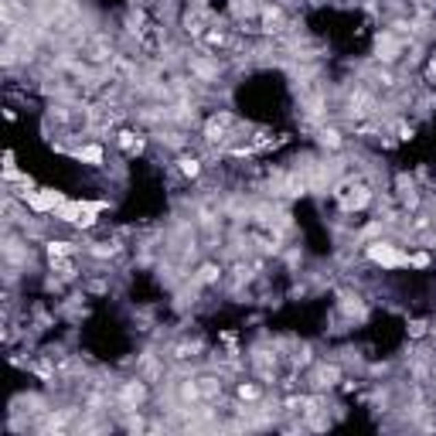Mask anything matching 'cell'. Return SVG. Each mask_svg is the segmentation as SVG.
Masks as SVG:
<instances>
[{
    "mask_svg": "<svg viewBox=\"0 0 436 436\" xmlns=\"http://www.w3.org/2000/svg\"><path fill=\"white\" fill-rule=\"evenodd\" d=\"M113 402L119 406V413H130V409H140V406H147V402H150V385H147V378L137 371L133 378L119 382V389L113 392Z\"/></svg>",
    "mask_w": 436,
    "mask_h": 436,
    "instance_id": "cell-1",
    "label": "cell"
},
{
    "mask_svg": "<svg viewBox=\"0 0 436 436\" xmlns=\"http://www.w3.org/2000/svg\"><path fill=\"white\" fill-rule=\"evenodd\" d=\"M365 256L368 262H375V266H382V269H399V266H406V253L392 242V239H375V242H365Z\"/></svg>",
    "mask_w": 436,
    "mask_h": 436,
    "instance_id": "cell-2",
    "label": "cell"
},
{
    "mask_svg": "<svg viewBox=\"0 0 436 436\" xmlns=\"http://www.w3.org/2000/svg\"><path fill=\"white\" fill-rule=\"evenodd\" d=\"M406 38H399V34H392L389 27L385 31H378L375 34V62H382V65H395L402 55H406Z\"/></svg>",
    "mask_w": 436,
    "mask_h": 436,
    "instance_id": "cell-3",
    "label": "cell"
},
{
    "mask_svg": "<svg viewBox=\"0 0 436 436\" xmlns=\"http://www.w3.org/2000/svg\"><path fill=\"white\" fill-rule=\"evenodd\" d=\"M62 201H65V194L55 191V187H38V191H31V194L24 198L27 211H34V215H51Z\"/></svg>",
    "mask_w": 436,
    "mask_h": 436,
    "instance_id": "cell-4",
    "label": "cell"
},
{
    "mask_svg": "<svg viewBox=\"0 0 436 436\" xmlns=\"http://www.w3.org/2000/svg\"><path fill=\"white\" fill-rule=\"evenodd\" d=\"M341 382H345L341 361H321V365H314V371H310V385H314L317 392L334 389V385H341Z\"/></svg>",
    "mask_w": 436,
    "mask_h": 436,
    "instance_id": "cell-5",
    "label": "cell"
},
{
    "mask_svg": "<svg viewBox=\"0 0 436 436\" xmlns=\"http://www.w3.org/2000/svg\"><path fill=\"white\" fill-rule=\"evenodd\" d=\"M338 201H341V208H345V211H365V208L375 201V187H371V184L354 181L345 194H338Z\"/></svg>",
    "mask_w": 436,
    "mask_h": 436,
    "instance_id": "cell-6",
    "label": "cell"
},
{
    "mask_svg": "<svg viewBox=\"0 0 436 436\" xmlns=\"http://www.w3.org/2000/svg\"><path fill=\"white\" fill-rule=\"evenodd\" d=\"M338 310H341L345 321H365V317H368V303H365L361 293H341Z\"/></svg>",
    "mask_w": 436,
    "mask_h": 436,
    "instance_id": "cell-7",
    "label": "cell"
},
{
    "mask_svg": "<svg viewBox=\"0 0 436 436\" xmlns=\"http://www.w3.org/2000/svg\"><path fill=\"white\" fill-rule=\"evenodd\" d=\"M79 164H89V168H102L106 164V150H102V144H79V147H72L69 150Z\"/></svg>",
    "mask_w": 436,
    "mask_h": 436,
    "instance_id": "cell-8",
    "label": "cell"
},
{
    "mask_svg": "<svg viewBox=\"0 0 436 436\" xmlns=\"http://www.w3.org/2000/svg\"><path fill=\"white\" fill-rule=\"evenodd\" d=\"M113 144H116L123 154L137 157V154H144V147H147V137H140V133H133V130H119V133L113 137Z\"/></svg>",
    "mask_w": 436,
    "mask_h": 436,
    "instance_id": "cell-9",
    "label": "cell"
},
{
    "mask_svg": "<svg viewBox=\"0 0 436 436\" xmlns=\"http://www.w3.org/2000/svg\"><path fill=\"white\" fill-rule=\"evenodd\" d=\"M177 174L184 177V181H198V177L205 174V161L198 157V154H177Z\"/></svg>",
    "mask_w": 436,
    "mask_h": 436,
    "instance_id": "cell-10",
    "label": "cell"
},
{
    "mask_svg": "<svg viewBox=\"0 0 436 436\" xmlns=\"http://www.w3.org/2000/svg\"><path fill=\"white\" fill-rule=\"evenodd\" d=\"M191 276L198 286H215L218 279H225V269H222V262H201L198 273H191Z\"/></svg>",
    "mask_w": 436,
    "mask_h": 436,
    "instance_id": "cell-11",
    "label": "cell"
},
{
    "mask_svg": "<svg viewBox=\"0 0 436 436\" xmlns=\"http://www.w3.org/2000/svg\"><path fill=\"white\" fill-rule=\"evenodd\" d=\"M76 253H79V246L69 242V239H45V256L48 260H69Z\"/></svg>",
    "mask_w": 436,
    "mask_h": 436,
    "instance_id": "cell-12",
    "label": "cell"
},
{
    "mask_svg": "<svg viewBox=\"0 0 436 436\" xmlns=\"http://www.w3.org/2000/svg\"><path fill=\"white\" fill-rule=\"evenodd\" d=\"M198 385H201V395H205V402H218V399H222V375H218V371L198 375Z\"/></svg>",
    "mask_w": 436,
    "mask_h": 436,
    "instance_id": "cell-13",
    "label": "cell"
},
{
    "mask_svg": "<svg viewBox=\"0 0 436 436\" xmlns=\"http://www.w3.org/2000/svg\"><path fill=\"white\" fill-rule=\"evenodd\" d=\"M317 144L324 147V150H341L345 147V133L338 130V126H317Z\"/></svg>",
    "mask_w": 436,
    "mask_h": 436,
    "instance_id": "cell-14",
    "label": "cell"
},
{
    "mask_svg": "<svg viewBox=\"0 0 436 436\" xmlns=\"http://www.w3.org/2000/svg\"><path fill=\"white\" fill-rule=\"evenodd\" d=\"M79 215H82V201H62V205L51 211V218L62 222V225H76Z\"/></svg>",
    "mask_w": 436,
    "mask_h": 436,
    "instance_id": "cell-15",
    "label": "cell"
},
{
    "mask_svg": "<svg viewBox=\"0 0 436 436\" xmlns=\"http://www.w3.org/2000/svg\"><path fill=\"white\" fill-rule=\"evenodd\" d=\"M236 399H239V402H246V406H256V402H262L266 395H262L260 382H246V378H242V382L236 385Z\"/></svg>",
    "mask_w": 436,
    "mask_h": 436,
    "instance_id": "cell-16",
    "label": "cell"
},
{
    "mask_svg": "<svg viewBox=\"0 0 436 436\" xmlns=\"http://www.w3.org/2000/svg\"><path fill=\"white\" fill-rule=\"evenodd\" d=\"M201 351H205L201 341H177V345H171V358H174V361H191V358H198Z\"/></svg>",
    "mask_w": 436,
    "mask_h": 436,
    "instance_id": "cell-17",
    "label": "cell"
},
{
    "mask_svg": "<svg viewBox=\"0 0 436 436\" xmlns=\"http://www.w3.org/2000/svg\"><path fill=\"white\" fill-rule=\"evenodd\" d=\"M99 208L102 205H92V201H82V215H79V222H76V229H95V215H99Z\"/></svg>",
    "mask_w": 436,
    "mask_h": 436,
    "instance_id": "cell-18",
    "label": "cell"
},
{
    "mask_svg": "<svg viewBox=\"0 0 436 436\" xmlns=\"http://www.w3.org/2000/svg\"><path fill=\"white\" fill-rule=\"evenodd\" d=\"M406 266H413V269H426V266H430V253H413V256H406Z\"/></svg>",
    "mask_w": 436,
    "mask_h": 436,
    "instance_id": "cell-19",
    "label": "cell"
},
{
    "mask_svg": "<svg viewBox=\"0 0 436 436\" xmlns=\"http://www.w3.org/2000/svg\"><path fill=\"white\" fill-rule=\"evenodd\" d=\"M426 334H430L426 321H409V338H426Z\"/></svg>",
    "mask_w": 436,
    "mask_h": 436,
    "instance_id": "cell-20",
    "label": "cell"
},
{
    "mask_svg": "<svg viewBox=\"0 0 436 436\" xmlns=\"http://www.w3.org/2000/svg\"><path fill=\"white\" fill-rule=\"evenodd\" d=\"M3 119H7V123H14V119H17V113H14V106H7V109H3Z\"/></svg>",
    "mask_w": 436,
    "mask_h": 436,
    "instance_id": "cell-21",
    "label": "cell"
},
{
    "mask_svg": "<svg viewBox=\"0 0 436 436\" xmlns=\"http://www.w3.org/2000/svg\"><path fill=\"white\" fill-rule=\"evenodd\" d=\"M430 382H433V389H436V361L430 365Z\"/></svg>",
    "mask_w": 436,
    "mask_h": 436,
    "instance_id": "cell-22",
    "label": "cell"
}]
</instances>
